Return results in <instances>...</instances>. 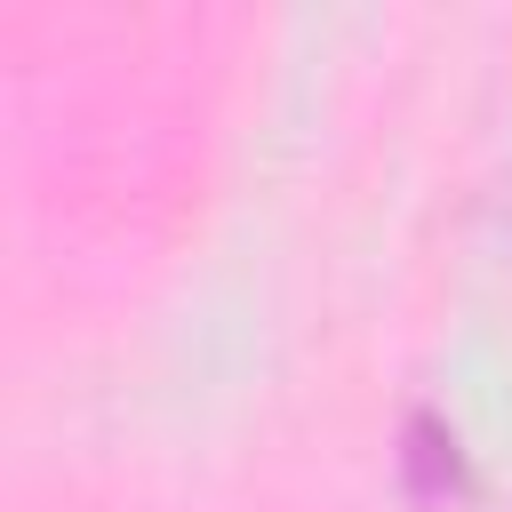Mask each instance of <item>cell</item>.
<instances>
[{"label": "cell", "mask_w": 512, "mask_h": 512, "mask_svg": "<svg viewBox=\"0 0 512 512\" xmlns=\"http://www.w3.org/2000/svg\"><path fill=\"white\" fill-rule=\"evenodd\" d=\"M392 472H400V496L424 504V512H448L472 496V464H464V440L440 408H408L400 416V448H392Z\"/></svg>", "instance_id": "6da1fadb"}]
</instances>
